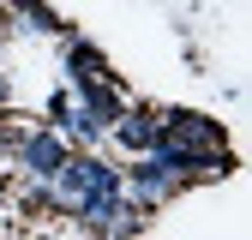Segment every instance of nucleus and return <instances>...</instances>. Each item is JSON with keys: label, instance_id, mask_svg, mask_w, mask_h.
<instances>
[{"label": "nucleus", "instance_id": "f257e3e1", "mask_svg": "<svg viewBox=\"0 0 252 240\" xmlns=\"http://www.w3.org/2000/svg\"><path fill=\"white\" fill-rule=\"evenodd\" d=\"M114 186H120V174L108 162H96V156H66V162L54 168V180H48V198L54 204H84V198L114 192Z\"/></svg>", "mask_w": 252, "mask_h": 240}, {"label": "nucleus", "instance_id": "f03ea898", "mask_svg": "<svg viewBox=\"0 0 252 240\" xmlns=\"http://www.w3.org/2000/svg\"><path fill=\"white\" fill-rule=\"evenodd\" d=\"M78 216L96 228V234H108V240H120V234H132V222H138V210L120 198V186L114 192H96V198H84L78 204Z\"/></svg>", "mask_w": 252, "mask_h": 240}, {"label": "nucleus", "instance_id": "7ed1b4c3", "mask_svg": "<svg viewBox=\"0 0 252 240\" xmlns=\"http://www.w3.org/2000/svg\"><path fill=\"white\" fill-rule=\"evenodd\" d=\"M18 162L36 180H54V168L66 162V138H60V132H24L18 138Z\"/></svg>", "mask_w": 252, "mask_h": 240}, {"label": "nucleus", "instance_id": "20e7f679", "mask_svg": "<svg viewBox=\"0 0 252 240\" xmlns=\"http://www.w3.org/2000/svg\"><path fill=\"white\" fill-rule=\"evenodd\" d=\"M114 138H120L126 150H150L156 138H162V120H156V114H144V108H120Z\"/></svg>", "mask_w": 252, "mask_h": 240}, {"label": "nucleus", "instance_id": "39448f33", "mask_svg": "<svg viewBox=\"0 0 252 240\" xmlns=\"http://www.w3.org/2000/svg\"><path fill=\"white\" fill-rule=\"evenodd\" d=\"M72 78H78V90H84V84H108V66H102V54L78 42V48H72Z\"/></svg>", "mask_w": 252, "mask_h": 240}, {"label": "nucleus", "instance_id": "423d86ee", "mask_svg": "<svg viewBox=\"0 0 252 240\" xmlns=\"http://www.w3.org/2000/svg\"><path fill=\"white\" fill-rule=\"evenodd\" d=\"M0 102H6V78H0Z\"/></svg>", "mask_w": 252, "mask_h": 240}, {"label": "nucleus", "instance_id": "0eeeda50", "mask_svg": "<svg viewBox=\"0 0 252 240\" xmlns=\"http://www.w3.org/2000/svg\"><path fill=\"white\" fill-rule=\"evenodd\" d=\"M96 240H108V234H96Z\"/></svg>", "mask_w": 252, "mask_h": 240}]
</instances>
